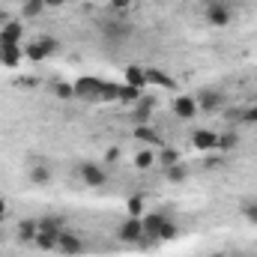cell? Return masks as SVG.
<instances>
[{"label": "cell", "mask_w": 257, "mask_h": 257, "mask_svg": "<svg viewBox=\"0 0 257 257\" xmlns=\"http://www.w3.org/2000/svg\"><path fill=\"white\" fill-rule=\"evenodd\" d=\"M72 90H75V99H81V102H99V96H102V81L93 78V75H84V78L72 81Z\"/></svg>", "instance_id": "obj_1"}, {"label": "cell", "mask_w": 257, "mask_h": 257, "mask_svg": "<svg viewBox=\"0 0 257 257\" xmlns=\"http://www.w3.org/2000/svg\"><path fill=\"white\" fill-rule=\"evenodd\" d=\"M78 177H81V183H84L87 189H102V186L108 183V171H105L99 162H81Z\"/></svg>", "instance_id": "obj_2"}, {"label": "cell", "mask_w": 257, "mask_h": 257, "mask_svg": "<svg viewBox=\"0 0 257 257\" xmlns=\"http://www.w3.org/2000/svg\"><path fill=\"white\" fill-rule=\"evenodd\" d=\"M54 51H57V39H51V36H36V39L24 48V57H27V60H48Z\"/></svg>", "instance_id": "obj_3"}, {"label": "cell", "mask_w": 257, "mask_h": 257, "mask_svg": "<svg viewBox=\"0 0 257 257\" xmlns=\"http://www.w3.org/2000/svg\"><path fill=\"white\" fill-rule=\"evenodd\" d=\"M194 99H197V108H200L203 114H215V111H221V108H224V102H227V99H224V93H221V90H212V87L200 90Z\"/></svg>", "instance_id": "obj_4"}, {"label": "cell", "mask_w": 257, "mask_h": 257, "mask_svg": "<svg viewBox=\"0 0 257 257\" xmlns=\"http://www.w3.org/2000/svg\"><path fill=\"white\" fill-rule=\"evenodd\" d=\"M117 239H120V242H128V245H132V242H144V239H147V236H144V221L135 218V215H128L126 221L117 227Z\"/></svg>", "instance_id": "obj_5"}, {"label": "cell", "mask_w": 257, "mask_h": 257, "mask_svg": "<svg viewBox=\"0 0 257 257\" xmlns=\"http://www.w3.org/2000/svg\"><path fill=\"white\" fill-rule=\"evenodd\" d=\"M203 15H206V24H212V27H227V24L233 21V9H230L227 3H221V0L209 3Z\"/></svg>", "instance_id": "obj_6"}, {"label": "cell", "mask_w": 257, "mask_h": 257, "mask_svg": "<svg viewBox=\"0 0 257 257\" xmlns=\"http://www.w3.org/2000/svg\"><path fill=\"white\" fill-rule=\"evenodd\" d=\"M141 221H144V236H147L150 242H159V233H162V227L168 224V215H165V212H144Z\"/></svg>", "instance_id": "obj_7"}, {"label": "cell", "mask_w": 257, "mask_h": 257, "mask_svg": "<svg viewBox=\"0 0 257 257\" xmlns=\"http://www.w3.org/2000/svg\"><path fill=\"white\" fill-rule=\"evenodd\" d=\"M57 254H66V257L84 254V239H81L78 233H72V230H63V233L57 236Z\"/></svg>", "instance_id": "obj_8"}, {"label": "cell", "mask_w": 257, "mask_h": 257, "mask_svg": "<svg viewBox=\"0 0 257 257\" xmlns=\"http://www.w3.org/2000/svg\"><path fill=\"white\" fill-rule=\"evenodd\" d=\"M171 108H174V117H177V120H194V117L200 114L194 96H177V99L171 102Z\"/></svg>", "instance_id": "obj_9"}, {"label": "cell", "mask_w": 257, "mask_h": 257, "mask_svg": "<svg viewBox=\"0 0 257 257\" xmlns=\"http://www.w3.org/2000/svg\"><path fill=\"white\" fill-rule=\"evenodd\" d=\"M215 144H218V135L212 128H194L192 132V147L200 153H215Z\"/></svg>", "instance_id": "obj_10"}, {"label": "cell", "mask_w": 257, "mask_h": 257, "mask_svg": "<svg viewBox=\"0 0 257 257\" xmlns=\"http://www.w3.org/2000/svg\"><path fill=\"white\" fill-rule=\"evenodd\" d=\"M21 33H24L21 21L9 18V21H6V24L0 27V42H3V45H18V42H21Z\"/></svg>", "instance_id": "obj_11"}, {"label": "cell", "mask_w": 257, "mask_h": 257, "mask_svg": "<svg viewBox=\"0 0 257 257\" xmlns=\"http://www.w3.org/2000/svg\"><path fill=\"white\" fill-rule=\"evenodd\" d=\"M135 138L141 141V144H147V147H153V150H159V147H165L162 144V135L156 132V128L150 126V123H144V126L135 128Z\"/></svg>", "instance_id": "obj_12"}, {"label": "cell", "mask_w": 257, "mask_h": 257, "mask_svg": "<svg viewBox=\"0 0 257 257\" xmlns=\"http://www.w3.org/2000/svg\"><path fill=\"white\" fill-rule=\"evenodd\" d=\"M21 60H24V51H21V45H3V42H0V63L12 69V66H18Z\"/></svg>", "instance_id": "obj_13"}, {"label": "cell", "mask_w": 257, "mask_h": 257, "mask_svg": "<svg viewBox=\"0 0 257 257\" xmlns=\"http://www.w3.org/2000/svg\"><path fill=\"white\" fill-rule=\"evenodd\" d=\"M236 147H239V132H236V128H224V132L218 135L215 150H218V153H233Z\"/></svg>", "instance_id": "obj_14"}, {"label": "cell", "mask_w": 257, "mask_h": 257, "mask_svg": "<svg viewBox=\"0 0 257 257\" xmlns=\"http://www.w3.org/2000/svg\"><path fill=\"white\" fill-rule=\"evenodd\" d=\"M15 233H18L21 242H33V236L39 233V221H36V218H21V221L15 224Z\"/></svg>", "instance_id": "obj_15"}, {"label": "cell", "mask_w": 257, "mask_h": 257, "mask_svg": "<svg viewBox=\"0 0 257 257\" xmlns=\"http://www.w3.org/2000/svg\"><path fill=\"white\" fill-rule=\"evenodd\" d=\"M156 162H159L162 168H171V165H180V162H183V153L174 150V147H159V150H156Z\"/></svg>", "instance_id": "obj_16"}, {"label": "cell", "mask_w": 257, "mask_h": 257, "mask_svg": "<svg viewBox=\"0 0 257 257\" xmlns=\"http://www.w3.org/2000/svg\"><path fill=\"white\" fill-rule=\"evenodd\" d=\"M132 162H135V168H138V171H150L153 165H159V162H156V150H153V147H144V150H138Z\"/></svg>", "instance_id": "obj_17"}, {"label": "cell", "mask_w": 257, "mask_h": 257, "mask_svg": "<svg viewBox=\"0 0 257 257\" xmlns=\"http://www.w3.org/2000/svg\"><path fill=\"white\" fill-rule=\"evenodd\" d=\"M57 236H60V233H45V230H39V233L33 236V248H39V251H57Z\"/></svg>", "instance_id": "obj_18"}, {"label": "cell", "mask_w": 257, "mask_h": 257, "mask_svg": "<svg viewBox=\"0 0 257 257\" xmlns=\"http://www.w3.org/2000/svg\"><path fill=\"white\" fill-rule=\"evenodd\" d=\"M123 81H126L128 87H138V90H144V84H147V72H144L141 66H126V72H123Z\"/></svg>", "instance_id": "obj_19"}, {"label": "cell", "mask_w": 257, "mask_h": 257, "mask_svg": "<svg viewBox=\"0 0 257 257\" xmlns=\"http://www.w3.org/2000/svg\"><path fill=\"white\" fill-rule=\"evenodd\" d=\"M39 221V230H45V233H63L66 221L60 218V215H42V218H36Z\"/></svg>", "instance_id": "obj_20"}, {"label": "cell", "mask_w": 257, "mask_h": 257, "mask_svg": "<svg viewBox=\"0 0 257 257\" xmlns=\"http://www.w3.org/2000/svg\"><path fill=\"white\" fill-rule=\"evenodd\" d=\"M45 12H48L45 9V0H24L21 3V18H39Z\"/></svg>", "instance_id": "obj_21"}, {"label": "cell", "mask_w": 257, "mask_h": 257, "mask_svg": "<svg viewBox=\"0 0 257 257\" xmlns=\"http://www.w3.org/2000/svg\"><path fill=\"white\" fill-rule=\"evenodd\" d=\"M147 72V84H159V87H174V78L168 75V72H162V69H144Z\"/></svg>", "instance_id": "obj_22"}, {"label": "cell", "mask_w": 257, "mask_h": 257, "mask_svg": "<svg viewBox=\"0 0 257 257\" xmlns=\"http://www.w3.org/2000/svg\"><path fill=\"white\" fill-rule=\"evenodd\" d=\"M30 183L33 186H48L51 183V168L48 165H33L30 168Z\"/></svg>", "instance_id": "obj_23"}, {"label": "cell", "mask_w": 257, "mask_h": 257, "mask_svg": "<svg viewBox=\"0 0 257 257\" xmlns=\"http://www.w3.org/2000/svg\"><path fill=\"white\" fill-rule=\"evenodd\" d=\"M165 177H168V183H186V177H189V168L180 162V165H171V168H165Z\"/></svg>", "instance_id": "obj_24"}, {"label": "cell", "mask_w": 257, "mask_h": 257, "mask_svg": "<svg viewBox=\"0 0 257 257\" xmlns=\"http://www.w3.org/2000/svg\"><path fill=\"white\" fill-rule=\"evenodd\" d=\"M117 102H120V105H135V102H141V90H138V87H128V84H123V87H120Z\"/></svg>", "instance_id": "obj_25"}, {"label": "cell", "mask_w": 257, "mask_h": 257, "mask_svg": "<svg viewBox=\"0 0 257 257\" xmlns=\"http://www.w3.org/2000/svg\"><path fill=\"white\" fill-rule=\"evenodd\" d=\"M117 96H120V84L102 81V96H99V102H117Z\"/></svg>", "instance_id": "obj_26"}, {"label": "cell", "mask_w": 257, "mask_h": 257, "mask_svg": "<svg viewBox=\"0 0 257 257\" xmlns=\"http://www.w3.org/2000/svg\"><path fill=\"white\" fill-rule=\"evenodd\" d=\"M126 209H128V215L141 218V215H144V194H132L126 200Z\"/></svg>", "instance_id": "obj_27"}, {"label": "cell", "mask_w": 257, "mask_h": 257, "mask_svg": "<svg viewBox=\"0 0 257 257\" xmlns=\"http://www.w3.org/2000/svg\"><path fill=\"white\" fill-rule=\"evenodd\" d=\"M177 236H180V227H177L174 218H168V224H165L162 233H159V242H171V239H177Z\"/></svg>", "instance_id": "obj_28"}, {"label": "cell", "mask_w": 257, "mask_h": 257, "mask_svg": "<svg viewBox=\"0 0 257 257\" xmlns=\"http://www.w3.org/2000/svg\"><path fill=\"white\" fill-rule=\"evenodd\" d=\"M239 212H242V215L248 218V224H257V200H242Z\"/></svg>", "instance_id": "obj_29"}, {"label": "cell", "mask_w": 257, "mask_h": 257, "mask_svg": "<svg viewBox=\"0 0 257 257\" xmlns=\"http://www.w3.org/2000/svg\"><path fill=\"white\" fill-rule=\"evenodd\" d=\"M54 93H57L60 99H72V96H75L72 84H66V81H57V84H54Z\"/></svg>", "instance_id": "obj_30"}, {"label": "cell", "mask_w": 257, "mask_h": 257, "mask_svg": "<svg viewBox=\"0 0 257 257\" xmlns=\"http://www.w3.org/2000/svg\"><path fill=\"white\" fill-rule=\"evenodd\" d=\"M135 6V0H111V9H117V12H128Z\"/></svg>", "instance_id": "obj_31"}, {"label": "cell", "mask_w": 257, "mask_h": 257, "mask_svg": "<svg viewBox=\"0 0 257 257\" xmlns=\"http://www.w3.org/2000/svg\"><path fill=\"white\" fill-rule=\"evenodd\" d=\"M245 123H257V105H251V108L245 111Z\"/></svg>", "instance_id": "obj_32"}, {"label": "cell", "mask_w": 257, "mask_h": 257, "mask_svg": "<svg viewBox=\"0 0 257 257\" xmlns=\"http://www.w3.org/2000/svg\"><path fill=\"white\" fill-rule=\"evenodd\" d=\"M66 0H45V9H63Z\"/></svg>", "instance_id": "obj_33"}, {"label": "cell", "mask_w": 257, "mask_h": 257, "mask_svg": "<svg viewBox=\"0 0 257 257\" xmlns=\"http://www.w3.org/2000/svg\"><path fill=\"white\" fill-rule=\"evenodd\" d=\"M105 159H108V162H117V159H120V150H117V147H111V150H108V156H105Z\"/></svg>", "instance_id": "obj_34"}, {"label": "cell", "mask_w": 257, "mask_h": 257, "mask_svg": "<svg viewBox=\"0 0 257 257\" xmlns=\"http://www.w3.org/2000/svg\"><path fill=\"white\" fill-rule=\"evenodd\" d=\"M6 212H9V203H6V197H0V218H6Z\"/></svg>", "instance_id": "obj_35"}, {"label": "cell", "mask_w": 257, "mask_h": 257, "mask_svg": "<svg viewBox=\"0 0 257 257\" xmlns=\"http://www.w3.org/2000/svg\"><path fill=\"white\" fill-rule=\"evenodd\" d=\"M6 21H9V15H6V12H3V9H0V27H3V24H6Z\"/></svg>", "instance_id": "obj_36"}, {"label": "cell", "mask_w": 257, "mask_h": 257, "mask_svg": "<svg viewBox=\"0 0 257 257\" xmlns=\"http://www.w3.org/2000/svg\"><path fill=\"white\" fill-rule=\"evenodd\" d=\"M212 257H227V254H224V251H215V254H212Z\"/></svg>", "instance_id": "obj_37"}, {"label": "cell", "mask_w": 257, "mask_h": 257, "mask_svg": "<svg viewBox=\"0 0 257 257\" xmlns=\"http://www.w3.org/2000/svg\"><path fill=\"white\" fill-rule=\"evenodd\" d=\"M66 3H75V0H66Z\"/></svg>", "instance_id": "obj_38"}]
</instances>
